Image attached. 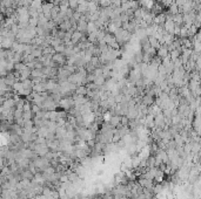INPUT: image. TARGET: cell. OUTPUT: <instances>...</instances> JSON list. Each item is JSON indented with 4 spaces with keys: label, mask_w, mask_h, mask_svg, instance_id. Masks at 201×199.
Instances as JSON below:
<instances>
[{
    "label": "cell",
    "mask_w": 201,
    "mask_h": 199,
    "mask_svg": "<svg viewBox=\"0 0 201 199\" xmlns=\"http://www.w3.org/2000/svg\"><path fill=\"white\" fill-rule=\"evenodd\" d=\"M99 6H101V8H106L111 6V0H100Z\"/></svg>",
    "instance_id": "obj_13"
},
{
    "label": "cell",
    "mask_w": 201,
    "mask_h": 199,
    "mask_svg": "<svg viewBox=\"0 0 201 199\" xmlns=\"http://www.w3.org/2000/svg\"><path fill=\"white\" fill-rule=\"evenodd\" d=\"M96 31H98V28L95 27L94 22H92V21H88V22H87V28H86V33H87V34L94 33V32H96Z\"/></svg>",
    "instance_id": "obj_8"
},
{
    "label": "cell",
    "mask_w": 201,
    "mask_h": 199,
    "mask_svg": "<svg viewBox=\"0 0 201 199\" xmlns=\"http://www.w3.org/2000/svg\"><path fill=\"white\" fill-rule=\"evenodd\" d=\"M54 51H55V53H64V51H65V45L62 43V45H59V46H57V47H54Z\"/></svg>",
    "instance_id": "obj_16"
},
{
    "label": "cell",
    "mask_w": 201,
    "mask_h": 199,
    "mask_svg": "<svg viewBox=\"0 0 201 199\" xmlns=\"http://www.w3.org/2000/svg\"><path fill=\"white\" fill-rule=\"evenodd\" d=\"M75 93H77V95H84V96H86V93H87L86 85H78L77 89H75Z\"/></svg>",
    "instance_id": "obj_9"
},
{
    "label": "cell",
    "mask_w": 201,
    "mask_h": 199,
    "mask_svg": "<svg viewBox=\"0 0 201 199\" xmlns=\"http://www.w3.org/2000/svg\"><path fill=\"white\" fill-rule=\"evenodd\" d=\"M59 12H60L59 6H53V7H52V9H51V18H52V20H54V19L58 17Z\"/></svg>",
    "instance_id": "obj_12"
},
{
    "label": "cell",
    "mask_w": 201,
    "mask_h": 199,
    "mask_svg": "<svg viewBox=\"0 0 201 199\" xmlns=\"http://www.w3.org/2000/svg\"><path fill=\"white\" fill-rule=\"evenodd\" d=\"M28 25L31 27H36L38 26V18H30Z\"/></svg>",
    "instance_id": "obj_15"
},
{
    "label": "cell",
    "mask_w": 201,
    "mask_h": 199,
    "mask_svg": "<svg viewBox=\"0 0 201 199\" xmlns=\"http://www.w3.org/2000/svg\"><path fill=\"white\" fill-rule=\"evenodd\" d=\"M31 76H32V79L33 77H41V76H44V74H42L41 69H32L31 70Z\"/></svg>",
    "instance_id": "obj_11"
},
{
    "label": "cell",
    "mask_w": 201,
    "mask_h": 199,
    "mask_svg": "<svg viewBox=\"0 0 201 199\" xmlns=\"http://www.w3.org/2000/svg\"><path fill=\"white\" fill-rule=\"evenodd\" d=\"M141 103L145 104V106H147V107H148V106H152V104H154V97L150 96V95H148V94H146V95L142 97Z\"/></svg>",
    "instance_id": "obj_5"
},
{
    "label": "cell",
    "mask_w": 201,
    "mask_h": 199,
    "mask_svg": "<svg viewBox=\"0 0 201 199\" xmlns=\"http://www.w3.org/2000/svg\"><path fill=\"white\" fill-rule=\"evenodd\" d=\"M168 54H169V52L167 51L166 45H161V46L156 49V55H158V57H160L161 60L164 59V57H166Z\"/></svg>",
    "instance_id": "obj_2"
},
{
    "label": "cell",
    "mask_w": 201,
    "mask_h": 199,
    "mask_svg": "<svg viewBox=\"0 0 201 199\" xmlns=\"http://www.w3.org/2000/svg\"><path fill=\"white\" fill-rule=\"evenodd\" d=\"M120 120H121V117L118 116V115L112 116L111 120H109V124H111L113 128H114V127H119V126H120Z\"/></svg>",
    "instance_id": "obj_7"
},
{
    "label": "cell",
    "mask_w": 201,
    "mask_h": 199,
    "mask_svg": "<svg viewBox=\"0 0 201 199\" xmlns=\"http://www.w3.org/2000/svg\"><path fill=\"white\" fill-rule=\"evenodd\" d=\"M166 21V14L165 13H160L158 15H155L153 18V22L152 23H155V25H164V22Z\"/></svg>",
    "instance_id": "obj_3"
},
{
    "label": "cell",
    "mask_w": 201,
    "mask_h": 199,
    "mask_svg": "<svg viewBox=\"0 0 201 199\" xmlns=\"http://www.w3.org/2000/svg\"><path fill=\"white\" fill-rule=\"evenodd\" d=\"M32 89L34 90V93H42V91H47V90H46V84H45V82L34 84Z\"/></svg>",
    "instance_id": "obj_6"
},
{
    "label": "cell",
    "mask_w": 201,
    "mask_h": 199,
    "mask_svg": "<svg viewBox=\"0 0 201 199\" xmlns=\"http://www.w3.org/2000/svg\"><path fill=\"white\" fill-rule=\"evenodd\" d=\"M66 57L62 55L61 53H55V54H53L52 55V61H54L55 63H58L60 67L61 66H64V65H66Z\"/></svg>",
    "instance_id": "obj_1"
},
{
    "label": "cell",
    "mask_w": 201,
    "mask_h": 199,
    "mask_svg": "<svg viewBox=\"0 0 201 199\" xmlns=\"http://www.w3.org/2000/svg\"><path fill=\"white\" fill-rule=\"evenodd\" d=\"M65 33H66V32L58 29V32H57V34H55V36H54V38H57V39H60V40H64V38H65Z\"/></svg>",
    "instance_id": "obj_14"
},
{
    "label": "cell",
    "mask_w": 201,
    "mask_h": 199,
    "mask_svg": "<svg viewBox=\"0 0 201 199\" xmlns=\"http://www.w3.org/2000/svg\"><path fill=\"white\" fill-rule=\"evenodd\" d=\"M93 83H95L98 87H101V85L105 84V77H104L103 75H101V76H96V77H94Z\"/></svg>",
    "instance_id": "obj_10"
},
{
    "label": "cell",
    "mask_w": 201,
    "mask_h": 199,
    "mask_svg": "<svg viewBox=\"0 0 201 199\" xmlns=\"http://www.w3.org/2000/svg\"><path fill=\"white\" fill-rule=\"evenodd\" d=\"M82 34H84V33H80V32H78V31H74L73 34H72V36H71V42H72L73 45H77V43L80 41Z\"/></svg>",
    "instance_id": "obj_4"
},
{
    "label": "cell",
    "mask_w": 201,
    "mask_h": 199,
    "mask_svg": "<svg viewBox=\"0 0 201 199\" xmlns=\"http://www.w3.org/2000/svg\"><path fill=\"white\" fill-rule=\"evenodd\" d=\"M0 6H1V5H0Z\"/></svg>",
    "instance_id": "obj_19"
},
{
    "label": "cell",
    "mask_w": 201,
    "mask_h": 199,
    "mask_svg": "<svg viewBox=\"0 0 201 199\" xmlns=\"http://www.w3.org/2000/svg\"><path fill=\"white\" fill-rule=\"evenodd\" d=\"M5 56H6V52H4L3 49H0V60L5 59Z\"/></svg>",
    "instance_id": "obj_17"
},
{
    "label": "cell",
    "mask_w": 201,
    "mask_h": 199,
    "mask_svg": "<svg viewBox=\"0 0 201 199\" xmlns=\"http://www.w3.org/2000/svg\"><path fill=\"white\" fill-rule=\"evenodd\" d=\"M85 1H87V3H88V1H92V0H85Z\"/></svg>",
    "instance_id": "obj_18"
}]
</instances>
